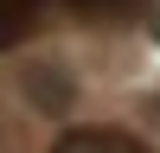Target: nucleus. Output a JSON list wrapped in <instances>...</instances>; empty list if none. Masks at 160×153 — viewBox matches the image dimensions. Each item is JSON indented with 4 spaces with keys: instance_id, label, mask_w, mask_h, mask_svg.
Masks as SVG:
<instances>
[{
    "instance_id": "3",
    "label": "nucleus",
    "mask_w": 160,
    "mask_h": 153,
    "mask_svg": "<svg viewBox=\"0 0 160 153\" xmlns=\"http://www.w3.org/2000/svg\"><path fill=\"white\" fill-rule=\"evenodd\" d=\"M26 26H32V7H26V0H0V51L19 45Z\"/></svg>"
},
{
    "instance_id": "4",
    "label": "nucleus",
    "mask_w": 160,
    "mask_h": 153,
    "mask_svg": "<svg viewBox=\"0 0 160 153\" xmlns=\"http://www.w3.org/2000/svg\"><path fill=\"white\" fill-rule=\"evenodd\" d=\"M141 121H154V128H160V96H148V102H141Z\"/></svg>"
},
{
    "instance_id": "2",
    "label": "nucleus",
    "mask_w": 160,
    "mask_h": 153,
    "mask_svg": "<svg viewBox=\"0 0 160 153\" xmlns=\"http://www.w3.org/2000/svg\"><path fill=\"white\" fill-rule=\"evenodd\" d=\"M51 153H141L128 134H109V128H71Z\"/></svg>"
},
{
    "instance_id": "5",
    "label": "nucleus",
    "mask_w": 160,
    "mask_h": 153,
    "mask_svg": "<svg viewBox=\"0 0 160 153\" xmlns=\"http://www.w3.org/2000/svg\"><path fill=\"white\" fill-rule=\"evenodd\" d=\"M148 32H154V45H160V0H154V13H148Z\"/></svg>"
},
{
    "instance_id": "1",
    "label": "nucleus",
    "mask_w": 160,
    "mask_h": 153,
    "mask_svg": "<svg viewBox=\"0 0 160 153\" xmlns=\"http://www.w3.org/2000/svg\"><path fill=\"white\" fill-rule=\"evenodd\" d=\"M19 83H26V102H32L38 115H64L71 96H77V83H71L64 64H32V70H19Z\"/></svg>"
},
{
    "instance_id": "7",
    "label": "nucleus",
    "mask_w": 160,
    "mask_h": 153,
    "mask_svg": "<svg viewBox=\"0 0 160 153\" xmlns=\"http://www.w3.org/2000/svg\"><path fill=\"white\" fill-rule=\"evenodd\" d=\"M26 7H32V0H26Z\"/></svg>"
},
{
    "instance_id": "6",
    "label": "nucleus",
    "mask_w": 160,
    "mask_h": 153,
    "mask_svg": "<svg viewBox=\"0 0 160 153\" xmlns=\"http://www.w3.org/2000/svg\"><path fill=\"white\" fill-rule=\"evenodd\" d=\"M77 7H109V0H77Z\"/></svg>"
}]
</instances>
